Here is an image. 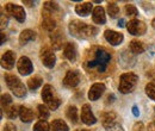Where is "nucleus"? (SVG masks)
<instances>
[{
  "label": "nucleus",
  "mask_w": 155,
  "mask_h": 131,
  "mask_svg": "<svg viewBox=\"0 0 155 131\" xmlns=\"http://www.w3.org/2000/svg\"><path fill=\"white\" fill-rule=\"evenodd\" d=\"M111 61V55L103 48H99L94 53L93 60L87 62V67L90 69H97L99 73H104Z\"/></svg>",
  "instance_id": "obj_1"
},
{
  "label": "nucleus",
  "mask_w": 155,
  "mask_h": 131,
  "mask_svg": "<svg viewBox=\"0 0 155 131\" xmlns=\"http://www.w3.org/2000/svg\"><path fill=\"white\" fill-rule=\"evenodd\" d=\"M69 31L73 36L78 38H90L97 35L98 29L96 26L87 25L86 23H82L80 20H73L69 24Z\"/></svg>",
  "instance_id": "obj_2"
},
{
  "label": "nucleus",
  "mask_w": 155,
  "mask_h": 131,
  "mask_svg": "<svg viewBox=\"0 0 155 131\" xmlns=\"http://www.w3.org/2000/svg\"><path fill=\"white\" fill-rule=\"evenodd\" d=\"M137 81H138V76L134 74V73H124V74H122L120 79H119V86H118L119 92L123 94L133 92Z\"/></svg>",
  "instance_id": "obj_3"
},
{
  "label": "nucleus",
  "mask_w": 155,
  "mask_h": 131,
  "mask_svg": "<svg viewBox=\"0 0 155 131\" xmlns=\"http://www.w3.org/2000/svg\"><path fill=\"white\" fill-rule=\"evenodd\" d=\"M5 81L8 86V88L13 92V94L18 98H21L26 94V90H25V86L23 85V82L20 81L19 79L15 75L11 74H6L5 75Z\"/></svg>",
  "instance_id": "obj_4"
},
{
  "label": "nucleus",
  "mask_w": 155,
  "mask_h": 131,
  "mask_svg": "<svg viewBox=\"0 0 155 131\" xmlns=\"http://www.w3.org/2000/svg\"><path fill=\"white\" fill-rule=\"evenodd\" d=\"M42 99L44 100V103L48 104L49 109L53 110V111L56 110L58 106H60V104H61V100L55 95L54 88H53L50 85H45V86L43 87V91H42Z\"/></svg>",
  "instance_id": "obj_5"
},
{
  "label": "nucleus",
  "mask_w": 155,
  "mask_h": 131,
  "mask_svg": "<svg viewBox=\"0 0 155 131\" xmlns=\"http://www.w3.org/2000/svg\"><path fill=\"white\" fill-rule=\"evenodd\" d=\"M127 29L128 31L131 34V35H135V36H142L146 34V30H147V26L146 24L142 21V20H138V19H133L128 23L127 25Z\"/></svg>",
  "instance_id": "obj_6"
},
{
  "label": "nucleus",
  "mask_w": 155,
  "mask_h": 131,
  "mask_svg": "<svg viewBox=\"0 0 155 131\" xmlns=\"http://www.w3.org/2000/svg\"><path fill=\"white\" fill-rule=\"evenodd\" d=\"M5 10L8 15H11L15 19H17L19 23H23L25 20V11L21 6L15 5V4H7L5 6Z\"/></svg>",
  "instance_id": "obj_7"
},
{
  "label": "nucleus",
  "mask_w": 155,
  "mask_h": 131,
  "mask_svg": "<svg viewBox=\"0 0 155 131\" xmlns=\"http://www.w3.org/2000/svg\"><path fill=\"white\" fill-rule=\"evenodd\" d=\"M17 68H18V72L21 75H29L32 70H34V67H32V63L30 61V58L26 56H21L18 61V64H17Z\"/></svg>",
  "instance_id": "obj_8"
},
{
  "label": "nucleus",
  "mask_w": 155,
  "mask_h": 131,
  "mask_svg": "<svg viewBox=\"0 0 155 131\" xmlns=\"http://www.w3.org/2000/svg\"><path fill=\"white\" fill-rule=\"evenodd\" d=\"M41 60H42L43 64L48 68H53L55 66V62H56L55 54L50 49H47V48L41 51Z\"/></svg>",
  "instance_id": "obj_9"
},
{
  "label": "nucleus",
  "mask_w": 155,
  "mask_h": 131,
  "mask_svg": "<svg viewBox=\"0 0 155 131\" xmlns=\"http://www.w3.org/2000/svg\"><path fill=\"white\" fill-rule=\"evenodd\" d=\"M81 120L86 124V125H92L97 122L96 117L93 116L92 110H91V106L88 104H85L81 109Z\"/></svg>",
  "instance_id": "obj_10"
},
{
  "label": "nucleus",
  "mask_w": 155,
  "mask_h": 131,
  "mask_svg": "<svg viewBox=\"0 0 155 131\" xmlns=\"http://www.w3.org/2000/svg\"><path fill=\"white\" fill-rule=\"evenodd\" d=\"M79 82H80V74L77 70H69L63 79V85L67 87H75Z\"/></svg>",
  "instance_id": "obj_11"
},
{
  "label": "nucleus",
  "mask_w": 155,
  "mask_h": 131,
  "mask_svg": "<svg viewBox=\"0 0 155 131\" xmlns=\"http://www.w3.org/2000/svg\"><path fill=\"white\" fill-rule=\"evenodd\" d=\"M15 60H16V54L13 51H11V50H7L1 57V66L5 69L10 70L15 64Z\"/></svg>",
  "instance_id": "obj_12"
},
{
  "label": "nucleus",
  "mask_w": 155,
  "mask_h": 131,
  "mask_svg": "<svg viewBox=\"0 0 155 131\" xmlns=\"http://www.w3.org/2000/svg\"><path fill=\"white\" fill-rule=\"evenodd\" d=\"M104 36L106 38V41L110 44H112V45H118L123 41V35L119 34V32L114 31V30H106L105 34H104Z\"/></svg>",
  "instance_id": "obj_13"
},
{
  "label": "nucleus",
  "mask_w": 155,
  "mask_h": 131,
  "mask_svg": "<svg viewBox=\"0 0 155 131\" xmlns=\"http://www.w3.org/2000/svg\"><path fill=\"white\" fill-rule=\"evenodd\" d=\"M104 91H105L104 84H94L88 91V99L90 100H97L98 98H100V95L104 93Z\"/></svg>",
  "instance_id": "obj_14"
},
{
  "label": "nucleus",
  "mask_w": 155,
  "mask_h": 131,
  "mask_svg": "<svg viewBox=\"0 0 155 131\" xmlns=\"http://www.w3.org/2000/svg\"><path fill=\"white\" fill-rule=\"evenodd\" d=\"M92 18L93 21L97 23V24H105L106 21V17H105V11L101 6H98L93 10V15H92Z\"/></svg>",
  "instance_id": "obj_15"
},
{
  "label": "nucleus",
  "mask_w": 155,
  "mask_h": 131,
  "mask_svg": "<svg viewBox=\"0 0 155 131\" xmlns=\"http://www.w3.org/2000/svg\"><path fill=\"white\" fill-rule=\"evenodd\" d=\"M91 11H92V2H84V4H79L75 6V12L82 17L88 16Z\"/></svg>",
  "instance_id": "obj_16"
},
{
  "label": "nucleus",
  "mask_w": 155,
  "mask_h": 131,
  "mask_svg": "<svg viewBox=\"0 0 155 131\" xmlns=\"http://www.w3.org/2000/svg\"><path fill=\"white\" fill-rule=\"evenodd\" d=\"M58 6L56 2H53V1H47L44 2V7H43V15H44V18L45 17H51V15L58 11Z\"/></svg>",
  "instance_id": "obj_17"
},
{
  "label": "nucleus",
  "mask_w": 155,
  "mask_h": 131,
  "mask_svg": "<svg viewBox=\"0 0 155 131\" xmlns=\"http://www.w3.org/2000/svg\"><path fill=\"white\" fill-rule=\"evenodd\" d=\"M19 117H20V119H21V122L29 123V122H31V120L34 119V112H32L30 109L25 107V106H20Z\"/></svg>",
  "instance_id": "obj_18"
},
{
  "label": "nucleus",
  "mask_w": 155,
  "mask_h": 131,
  "mask_svg": "<svg viewBox=\"0 0 155 131\" xmlns=\"http://www.w3.org/2000/svg\"><path fill=\"white\" fill-rule=\"evenodd\" d=\"M64 56L68 58L69 61H74L77 58V48L73 43H67V45L64 47Z\"/></svg>",
  "instance_id": "obj_19"
},
{
  "label": "nucleus",
  "mask_w": 155,
  "mask_h": 131,
  "mask_svg": "<svg viewBox=\"0 0 155 131\" xmlns=\"http://www.w3.org/2000/svg\"><path fill=\"white\" fill-rule=\"evenodd\" d=\"M35 37H36V32L35 31H32V30H24L19 36V43L21 45H24L28 42L35 39Z\"/></svg>",
  "instance_id": "obj_20"
},
{
  "label": "nucleus",
  "mask_w": 155,
  "mask_h": 131,
  "mask_svg": "<svg viewBox=\"0 0 155 131\" xmlns=\"http://www.w3.org/2000/svg\"><path fill=\"white\" fill-rule=\"evenodd\" d=\"M115 119H116V114L114 112H106L101 114V122H103V125L105 128H109V126L114 125Z\"/></svg>",
  "instance_id": "obj_21"
},
{
  "label": "nucleus",
  "mask_w": 155,
  "mask_h": 131,
  "mask_svg": "<svg viewBox=\"0 0 155 131\" xmlns=\"http://www.w3.org/2000/svg\"><path fill=\"white\" fill-rule=\"evenodd\" d=\"M50 131H68V125L62 119H55L50 125Z\"/></svg>",
  "instance_id": "obj_22"
},
{
  "label": "nucleus",
  "mask_w": 155,
  "mask_h": 131,
  "mask_svg": "<svg viewBox=\"0 0 155 131\" xmlns=\"http://www.w3.org/2000/svg\"><path fill=\"white\" fill-rule=\"evenodd\" d=\"M144 49H146V47L142 42H140L137 39H134V41L130 42V50L134 54H142L144 51Z\"/></svg>",
  "instance_id": "obj_23"
},
{
  "label": "nucleus",
  "mask_w": 155,
  "mask_h": 131,
  "mask_svg": "<svg viewBox=\"0 0 155 131\" xmlns=\"http://www.w3.org/2000/svg\"><path fill=\"white\" fill-rule=\"evenodd\" d=\"M42 28L45 30V31H53L55 29V20L53 19V17H45L43 19V23H42Z\"/></svg>",
  "instance_id": "obj_24"
},
{
  "label": "nucleus",
  "mask_w": 155,
  "mask_h": 131,
  "mask_svg": "<svg viewBox=\"0 0 155 131\" xmlns=\"http://www.w3.org/2000/svg\"><path fill=\"white\" fill-rule=\"evenodd\" d=\"M107 12H109V15H110L111 18L118 17V15H119V7L117 6L116 2L111 1V2L107 4Z\"/></svg>",
  "instance_id": "obj_25"
},
{
  "label": "nucleus",
  "mask_w": 155,
  "mask_h": 131,
  "mask_svg": "<svg viewBox=\"0 0 155 131\" xmlns=\"http://www.w3.org/2000/svg\"><path fill=\"white\" fill-rule=\"evenodd\" d=\"M66 114H67L68 119H71V122L78 123V110L75 106H69V107L67 109Z\"/></svg>",
  "instance_id": "obj_26"
},
{
  "label": "nucleus",
  "mask_w": 155,
  "mask_h": 131,
  "mask_svg": "<svg viewBox=\"0 0 155 131\" xmlns=\"http://www.w3.org/2000/svg\"><path fill=\"white\" fill-rule=\"evenodd\" d=\"M41 84H42V79L39 77V76H34V77H31L29 81H28V86H29V88L30 90H36V88H38L39 86H41Z\"/></svg>",
  "instance_id": "obj_27"
},
{
  "label": "nucleus",
  "mask_w": 155,
  "mask_h": 131,
  "mask_svg": "<svg viewBox=\"0 0 155 131\" xmlns=\"http://www.w3.org/2000/svg\"><path fill=\"white\" fill-rule=\"evenodd\" d=\"M50 128H49V124L45 122V120H39L35 124L34 126V131H49Z\"/></svg>",
  "instance_id": "obj_28"
},
{
  "label": "nucleus",
  "mask_w": 155,
  "mask_h": 131,
  "mask_svg": "<svg viewBox=\"0 0 155 131\" xmlns=\"http://www.w3.org/2000/svg\"><path fill=\"white\" fill-rule=\"evenodd\" d=\"M146 93L152 100L155 101V82H149L146 86Z\"/></svg>",
  "instance_id": "obj_29"
},
{
  "label": "nucleus",
  "mask_w": 155,
  "mask_h": 131,
  "mask_svg": "<svg viewBox=\"0 0 155 131\" xmlns=\"http://www.w3.org/2000/svg\"><path fill=\"white\" fill-rule=\"evenodd\" d=\"M18 109H19V107H17V106H10V107H7V109H6V114H7V117L11 118V119L16 118V117L19 114V110H18Z\"/></svg>",
  "instance_id": "obj_30"
},
{
  "label": "nucleus",
  "mask_w": 155,
  "mask_h": 131,
  "mask_svg": "<svg viewBox=\"0 0 155 131\" xmlns=\"http://www.w3.org/2000/svg\"><path fill=\"white\" fill-rule=\"evenodd\" d=\"M125 15L130 16V17H135V16L138 15V11H137V8L134 5L128 4V5H125Z\"/></svg>",
  "instance_id": "obj_31"
},
{
  "label": "nucleus",
  "mask_w": 155,
  "mask_h": 131,
  "mask_svg": "<svg viewBox=\"0 0 155 131\" xmlns=\"http://www.w3.org/2000/svg\"><path fill=\"white\" fill-rule=\"evenodd\" d=\"M38 116L42 120L43 119H47L49 117V110H48V107L44 106V105H38Z\"/></svg>",
  "instance_id": "obj_32"
},
{
  "label": "nucleus",
  "mask_w": 155,
  "mask_h": 131,
  "mask_svg": "<svg viewBox=\"0 0 155 131\" xmlns=\"http://www.w3.org/2000/svg\"><path fill=\"white\" fill-rule=\"evenodd\" d=\"M51 42H53V45H54V48H55V49H60L62 39H61V37H60V35H58V34H54V35H51Z\"/></svg>",
  "instance_id": "obj_33"
},
{
  "label": "nucleus",
  "mask_w": 155,
  "mask_h": 131,
  "mask_svg": "<svg viewBox=\"0 0 155 131\" xmlns=\"http://www.w3.org/2000/svg\"><path fill=\"white\" fill-rule=\"evenodd\" d=\"M11 101H12V98L8 94H2L1 95V104H2V106L6 107V105L11 104Z\"/></svg>",
  "instance_id": "obj_34"
},
{
  "label": "nucleus",
  "mask_w": 155,
  "mask_h": 131,
  "mask_svg": "<svg viewBox=\"0 0 155 131\" xmlns=\"http://www.w3.org/2000/svg\"><path fill=\"white\" fill-rule=\"evenodd\" d=\"M106 131H124V130H123V128H122L119 124L115 123L114 125H111V126L106 128Z\"/></svg>",
  "instance_id": "obj_35"
},
{
  "label": "nucleus",
  "mask_w": 155,
  "mask_h": 131,
  "mask_svg": "<svg viewBox=\"0 0 155 131\" xmlns=\"http://www.w3.org/2000/svg\"><path fill=\"white\" fill-rule=\"evenodd\" d=\"M4 131H16V126L13 124H11V123H7L4 126Z\"/></svg>",
  "instance_id": "obj_36"
},
{
  "label": "nucleus",
  "mask_w": 155,
  "mask_h": 131,
  "mask_svg": "<svg viewBox=\"0 0 155 131\" xmlns=\"http://www.w3.org/2000/svg\"><path fill=\"white\" fill-rule=\"evenodd\" d=\"M134 131H144V126L142 123H137L134 126Z\"/></svg>",
  "instance_id": "obj_37"
},
{
  "label": "nucleus",
  "mask_w": 155,
  "mask_h": 131,
  "mask_svg": "<svg viewBox=\"0 0 155 131\" xmlns=\"http://www.w3.org/2000/svg\"><path fill=\"white\" fill-rule=\"evenodd\" d=\"M133 113H134V116H136V117L140 114V111H138L137 106H134V107H133Z\"/></svg>",
  "instance_id": "obj_38"
},
{
  "label": "nucleus",
  "mask_w": 155,
  "mask_h": 131,
  "mask_svg": "<svg viewBox=\"0 0 155 131\" xmlns=\"http://www.w3.org/2000/svg\"><path fill=\"white\" fill-rule=\"evenodd\" d=\"M23 2H24V4H28V5H29V6H32V5H34V4H35V2H34V1H26V0H24V1H23Z\"/></svg>",
  "instance_id": "obj_39"
},
{
  "label": "nucleus",
  "mask_w": 155,
  "mask_h": 131,
  "mask_svg": "<svg viewBox=\"0 0 155 131\" xmlns=\"http://www.w3.org/2000/svg\"><path fill=\"white\" fill-rule=\"evenodd\" d=\"M118 26H120V28L124 26V19H120V20L118 21Z\"/></svg>",
  "instance_id": "obj_40"
},
{
  "label": "nucleus",
  "mask_w": 155,
  "mask_h": 131,
  "mask_svg": "<svg viewBox=\"0 0 155 131\" xmlns=\"http://www.w3.org/2000/svg\"><path fill=\"white\" fill-rule=\"evenodd\" d=\"M5 41H6V36L4 34H1V43H4Z\"/></svg>",
  "instance_id": "obj_41"
},
{
  "label": "nucleus",
  "mask_w": 155,
  "mask_h": 131,
  "mask_svg": "<svg viewBox=\"0 0 155 131\" xmlns=\"http://www.w3.org/2000/svg\"><path fill=\"white\" fill-rule=\"evenodd\" d=\"M152 25H153V28L155 29V19H153V21H152Z\"/></svg>",
  "instance_id": "obj_42"
},
{
  "label": "nucleus",
  "mask_w": 155,
  "mask_h": 131,
  "mask_svg": "<svg viewBox=\"0 0 155 131\" xmlns=\"http://www.w3.org/2000/svg\"><path fill=\"white\" fill-rule=\"evenodd\" d=\"M78 131H88V130H78Z\"/></svg>",
  "instance_id": "obj_43"
}]
</instances>
